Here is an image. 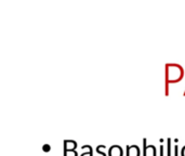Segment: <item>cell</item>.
Here are the masks:
<instances>
[{"label": "cell", "instance_id": "cell-1", "mask_svg": "<svg viewBox=\"0 0 185 156\" xmlns=\"http://www.w3.org/2000/svg\"><path fill=\"white\" fill-rule=\"evenodd\" d=\"M109 156H122V150L118 145H114L109 150Z\"/></svg>", "mask_w": 185, "mask_h": 156}, {"label": "cell", "instance_id": "cell-2", "mask_svg": "<svg viewBox=\"0 0 185 156\" xmlns=\"http://www.w3.org/2000/svg\"><path fill=\"white\" fill-rule=\"evenodd\" d=\"M42 150H43L45 152H49L50 150H51V147H50L49 144H45V145L42 146Z\"/></svg>", "mask_w": 185, "mask_h": 156}]
</instances>
